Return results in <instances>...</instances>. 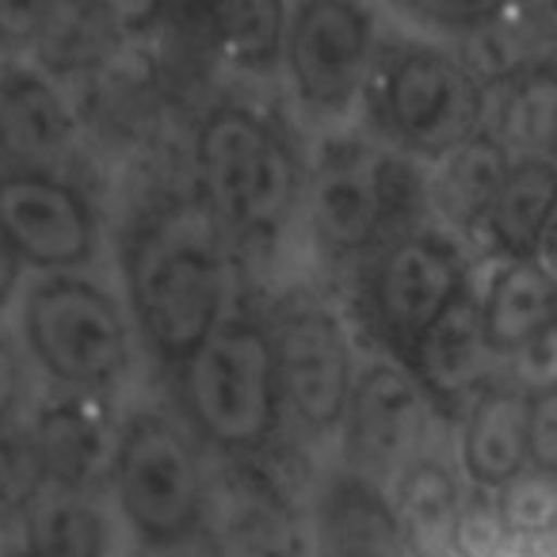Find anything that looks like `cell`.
<instances>
[{"instance_id":"obj_1","label":"cell","mask_w":557,"mask_h":557,"mask_svg":"<svg viewBox=\"0 0 557 557\" xmlns=\"http://www.w3.org/2000/svg\"><path fill=\"white\" fill-rule=\"evenodd\" d=\"M24 336L42 371L77 394L111 386L131 363V336L115 298L77 275L42 278L27 295Z\"/></svg>"},{"instance_id":"obj_2","label":"cell","mask_w":557,"mask_h":557,"mask_svg":"<svg viewBox=\"0 0 557 557\" xmlns=\"http://www.w3.org/2000/svg\"><path fill=\"white\" fill-rule=\"evenodd\" d=\"M275 344L256 321L225 318L187 359V405L222 447H256L275 424Z\"/></svg>"},{"instance_id":"obj_3","label":"cell","mask_w":557,"mask_h":557,"mask_svg":"<svg viewBox=\"0 0 557 557\" xmlns=\"http://www.w3.org/2000/svg\"><path fill=\"white\" fill-rule=\"evenodd\" d=\"M202 184L233 233H268L295 195V161L275 131L245 108H222L199 134Z\"/></svg>"},{"instance_id":"obj_4","label":"cell","mask_w":557,"mask_h":557,"mask_svg":"<svg viewBox=\"0 0 557 557\" xmlns=\"http://www.w3.org/2000/svg\"><path fill=\"white\" fill-rule=\"evenodd\" d=\"M138 306L157 351L172 363L191 359L218 329L222 263L214 240L191 222L153 233L138 268Z\"/></svg>"},{"instance_id":"obj_5","label":"cell","mask_w":557,"mask_h":557,"mask_svg":"<svg viewBox=\"0 0 557 557\" xmlns=\"http://www.w3.org/2000/svg\"><path fill=\"white\" fill-rule=\"evenodd\" d=\"M115 485L126 519L149 542H176L199 516V462L184 432L157 412L134 417L119 435Z\"/></svg>"},{"instance_id":"obj_6","label":"cell","mask_w":557,"mask_h":557,"mask_svg":"<svg viewBox=\"0 0 557 557\" xmlns=\"http://www.w3.org/2000/svg\"><path fill=\"white\" fill-rule=\"evenodd\" d=\"M371 12L348 0H310L287 27L295 88L313 111H344L371 65Z\"/></svg>"},{"instance_id":"obj_7","label":"cell","mask_w":557,"mask_h":557,"mask_svg":"<svg viewBox=\"0 0 557 557\" xmlns=\"http://www.w3.org/2000/svg\"><path fill=\"white\" fill-rule=\"evenodd\" d=\"M278 394L313 432L341 424L351 401V359L344 333L325 310H295L275 336Z\"/></svg>"},{"instance_id":"obj_8","label":"cell","mask_w":557,"mask_h":557,"mask_svg":"<svg viewBox=\"0 0 557 557\" xmlns=\"http://www.w3.org/2000/svg\"><path fill=\"white\" fill-rule=\"evenodd\" d=\"M386 108L409 146L424 153H455L470 141L478 92L455 62L432 50H409L389 70Z\"/></svg>"},{"instance_id":"obj_9","label":"cell","mask_w":557,"mask_h":557,"mask_svg":"<svg viewBox=\"0 0 557 557\" xmlns=\"http://www.w3.org/2000/svg\"><path fill=\"white\" fill-rule=\"evenodd\" d=\"M0 225L9 230L16 252L35 268H81L96 252L92 210L73 187L42 172L0 180Z\"/></svg>"},{"instance_id":"obj_10","label":"cell","mask_w":557,"mask_h":557,"mask_svg":"<svg viewBox=\"0 0 557 557\" xmlns=\"http://www.w3.org/2000/svg\"><path fill=\"white\" fill-rule=\"evenodd\" d=\"M348 424L351 455L371 478L405 473L424 432L420 389L397 367H371L351 386Z\"/></svg>"},{"instance_id":"obj_11","label":"cell","mask_w":557,"mask_h":557,"mask_svg":"<svg viewBox=\"0 0 557 557\" xmlns=\"http://www.w3.org/2000/svg\"><path fill=\"white\" fill-rule=\"evenodd\" d=\"M462 298V260L440 237H409L379 271V310L405 341H420Z\"/></svg>"},{"instance_id":"obj_12","label":"cell","mask_w":557,"mask_h":557,"mask_svg":"<svg viewBox=\"0 0 557 557\" xmlns=\"http://www.w3.org/2000/svg\"><path fill=\"white\" fill-rule=\"evenodd\" d=\"M363 153L329 149L313 176V225L333 252L363 248L386 210V176Z\"/></svg>"},{"instance_id":"obj_13","label":"cell","mask_w":557,"mask_h":557,"mask_svg":"<svg viewBox=\"0 0 557 557\" xmlns=\"http://www.w3.org/2000/svg\"><path fill=\"white\" fill-rule=\"evenodd\" d=\"M318 549L321 557H405L401 519L371 478H329L318 500Z\"/></svg>"},{"instance_id":"obj_14","label":"cell","mask_w":557,"mask_h":557,"mask_svg":"<svg viewBox=\"0 0 557 557\" xmlns=\"http://www.w3.org/2000/svg\"><path fill=\"white\" fill-rule=\"evenodd\" d=\"M35 440L47 466V481L73 493H85L108 466H115L119 443L111 440V420L88 394L47 405L35 420Z\"/></svg>"},{"instance_id":"obj_15","label":"cell","mask_w":557,"mask_h":557,"mask_svg":"<svg viewBox=\"0 0 557 557\" xmlns=\"http://www.w3.org/2000/svg\"><path fill=\"white\" fill-rule=\"evenodd\" d=\"M70 134L73 115L47 77L16 70L0 81V153L20 164H47Z\"/></svg>"},{"instance_id":"obj_16","label":"cell","mask_w":557,"mask_h":557,"mask_svg":"<svg viewBox=\"0 0 557 557\" xmlns=\"http://www.w3.org/2000/svg\"><path fill=\"white\" fill-rule=\"evenodd\" d=\"M462 458L478 485H511L531 462V397L516 389L478 397L466 420Z\"/></svg>"},{"instance_id":"obj_17","label":"cell","mask_w":557,"mask_h":557,"mask_svg":"<svg viewBox=\"0 0 557 557\" xmlns=\"http://www.w3.org/2000/svg\"><path fill=\"white\" fill-rule=\"evenodd\" d=\"M481 321L488 348L523 351L542 329L557 321V278L539 260H511L493 278Z\"/></svg>"},{"instance_id":"obj_18","label":"cell","mask_w":557,"mask_h":557,"mask_svg":"<svg viewBox=\"0 0 557 557\" xmlns=\"http://www.w3.org/2000/svg\"><path fill=\"white\" fill-rule=\"evenodd\" d=\"M488 359V336L481 321V306L458 298L432 329L417 341V367L428 389L440 397H458L478 386Z\"/></svg>"},{"instance_id":"obj_19","label":"cell","mask_w":557,"mask_h":557,"mask_svg":"<svg viewBox=\"0 0 557 557\" xmlns=\"http://www.w3.org/2000/svg\"><path fill=\"white\" fill-rule=\"evenodd\" d=\"M557 218V164L554 161H519L508 169L500 195L493 202V237L516 260H531L534 248L546 240Z\"/></svg>"},{"instance_id":"obj_20","label":"cell","mask_w":557,"mask_h":557,"mask_svg":"<svg viewBox=\"0 0 557 557\" xmlns=\"http://www.w3.org/2000/svg\"><path fill=\"white\" fill-rule=\"evenodd\" d=\"M24 539L32 557H100L103 523L85 493L42 485L24 508Z\"/></svg>"},{"instance_id":"obj_21","label":"cell","mask_w":557,"mask_h":557,"mask_svg":"<svg viewBox=\"0 0 557 557\" xmlns=\"http://www.w3.org/2000/svg\"><path fill=\"white\" fill-rule=\"evenodd\" d=\"M496 146L523 161H542L557 146V70L519 73L496 111Z\"/></svg>"},{"instance_id":"obj_22","label":"cell","mask_w":557,"mask_h":557,"mask_svg":"<svg viewBox=\"0 0 557 557\" xmlns=\"http://www.w3.org/2000/svg\"><path fill=\"white\" fill-rule=\"evenodd\" d=\"M504 180H508V161H504L496 138H470L455 153H447L440 184H435V199L450 222L473 225L493 214Z\"/></svg>"},{"instance_id":"obj_23","label":"cell","mask_w":557,"mask_h":557,"mask_svg":"<svg viewBox=\"0 0 557 557\" xmlns=\"http://www.w3.org/2000/svg\"><path fill=\"white\" fill-rule=\"evenodd\" d=\"M397 500H401L397 519H401L405 539H412L424 549H435L450 539L458 519V488L440 462H412L401 473Z\"/></svg>"},{"instance_id":"obj_24","label":"cell","mask_w":557,"mask_h":557,"mask_svg":"<svg viewBox=\"0 0 557 557\" xmlns=\"http://www.w3.org/2000/svg\"><path fill=\"white\" fill-rule=\"evenodd\" d=\"M225 58L240 70L263 73L275 65L287 39V12L275 0H237L210 12Z\"/></svg>"},{"instance_id":"obj_25","label":"cell","mask_w":557,"mask_h":557,"mask_svg":"<svg viewBox=\"0 0 557 557\" xmlns=\"http://www.w3.org/2000/svg\"><path fill=\"white\" fill-rule=\"evenodd\" d=\"M233 546L237 557H298L295 516L268 481H245L233 496Z\"/></svg>"},{"instance_id":"obj_26","label":"cell","mask_w":557,"mask_h":557,"mask_svg":"<svg viewBox=\"0 0 557 557\" xmlns=\"http://www.w3.org/2000/svg\"><path fill=\"white\" fill-rule=\"evenodd\" d=\"M42 485L50 481L39 455V440H35V424L4 417L0 420V500L12 508H27V500Z\"/></svg>"},{"instance_id":"obj_27","label":"cell","mask_w":557,"mask_h":557,"mask_svg":"<svg viewBox=\"0 0 557 557\" xmlns=\"http://www.w3.org/2000/svg\"><path fill=\"white\" fill-rule=\"evenodd\" d=\"M500 516L516 531H549L557 527V478L554 473H519L504 485Z\"/></svg>"},{"instance_id":"obj_28","label":"cell","mask_w":557,"mask_h":557,"mask_svg":"<svg viewBox=\"0 0 557 557\" xmlns=\"http://www.w3.org/2000/svg\"><path fill=\"white\" fill-rule=\"evenodd\" d=\"M531 462L557 478V386L531 397Z\"/></svg>"},{"instance_id":"obj_29","label":"cell","mask_w":557,"mask_h":557,"mask_svg":"<svg viewBox=\"0 0 557 557\" xmlns=\"http://www.w3.org/2000/svg\"><path fill=\"white\" fill-rule=\"evenodd\" d=\"M519 374L527 386H534V394L557 386V321L546 325L523 351H519Z\"/></svg>"},{"instance_id":"obj_30","label":"cell","mask_w":557,"mask_h":557,"mask_svg":"<svg viewBox=\"0 0 557 557\" xmlns=\"http://www.w3.org/2000/svg\"><path fill=\"white\" fill-rule=\"evenodd\" d=\"M20 394V359L9 348V341H0V420L12 417Z\"/></svg>"},{"instance_id":"obj_31","label":"cell","mask_w":557,"mask_h":557,"mask_svg":"<svg viewBox=\"0 0 557 557\" xmlns=\"http://www.w3.org/2000/svg\"><path fill=\"white\" fill-rule=\"evenodd\" d=\"M20 268H24V256L16 252V245H12V237H9V230L0 225V306L9 302L12 290H16Z\"/></svg>"},{"instance_id":"obj_32","label":"cell","mask_w":557,"mask_h":557,"mask_svg":"<svg viewBox=\"0 0 557 557\" xmlns=\"http://www.w3.org/2000/svg\"><path fill=\"white\" fill-rule=\"evenodd\" d=\"M0 557H24L20 554V523L16 508L0 500Z\"/></svg>"},{"instance_id":"obj_33","label":"cell","mask_w":557,"mask_h":557,"mask_svg":"<svg viewBox=\"0 0 557 557\" xmlns=\"http://www.w3.org/2000/svg\"><path fill=\"white\" fill-rule=\"evenodd\" d=\"M546 245H549V260L557 263V218H554V225H549V233H546Z\"/></svg>"},{"instance_id":"obj_34","label":"cell","mask_w":557,"mask_h":557,"mask_svg":"<svg viewBox=\"0 0 557 557\" xmlns=\"http://www.w3.org/2000/svg\"><path fill=\"white\" fill-rule=\"evenodd\" d=\"M554 164H557V146H554Z\"/></svg>"}]
</instances>
